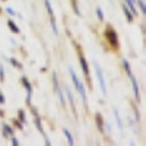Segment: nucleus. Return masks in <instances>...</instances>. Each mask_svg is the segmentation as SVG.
Returning <instances> with one entry per match:
<instances>
[{"instance_id":"obj_3","label":"nucleus","mask_w":146,"mask_h":146,"mask_svg":"<svg viewBox=\"0 0 146 146\" xmlns=\"http://www.w3.org/2000/svg\"><path fill=\"white\" fill-rule=\"evenodd\" d=\"M105 35H107V40L111 42V45L117 48V47H118V40H117V34H115V31H114L113 28H107Z\"/></svg>"},{"instance_id":"obj_7","label":"nucleus","mask_w":146,"mask_h":146,"mask_svg":"<svg viewBox=\"0 0 146 146\" xmlns=\"http://www.w3.org/2000/svg\"><path fill=\"white\" fill-rule=\"evenodd\" d=\"M126 2V6L130 9V12L133 13V16L136 15V6H135V2H133V0H124Z\"/></svg>"},{"instance_id":"obj_16","label":"nucleus","mask_w":146,"mask_h":146,"mask_svg":"<svg viewBox=\"0 0 146 146\" xmlns=\"http://www.w3.org/2000/svg\"><path fill=\"white\" fill-rule=\"evenodd\" d=\"M96 15H98V19H100V21H104V15H102L101 7H96Z\"/></svg>"},{"instance_id":"obj_24","label":"nucleus","mask_w":146,"mask_h":146,"mask_svg":"<svg viewBox=\"0 0 146 146\" xmlns=\"http://www.w3.org/2000/svg\"><path fill=\"white\" fill-rule=\"evenodd\" d=\"M5 102V98H3V95H2V92H0V104H3Z\"/></svg>"},{"instance_id":"obj_18","label":"nucleus","mask_w":146,"mask_h":146,"mask_svg":"<svg viewBox=\"0 0 146 146\" xmlns=\"http://www.w3.org/2000/svg\"><path fill=\"white\" fill-rule=\"evenodd\" d=\"M66 92H67V98H69V101H70V104L73 105V95H72V92L66 88Z\"/></svg>"},{"instance_id":"obj_12","label":"nucleus","mask_w":146,"mask_h":146,"mask_svg":"<svg viewBox=\"0 0 146 146\" xmlns=\"http://www.w3.org/2000/svg\"><path fill=\"white\" fill-rule=\"evenodd\" d=\"M12 133H13V130H12L9 126L5 124V126H3V135H5L6 137H9V136H12Z\"/></svg>"},{"instance_id":"obj_22","label":"nucleus","mask_w":146,"mask_h":146,"mask_svg":"<svg viewBox=\"0 0 146 146\" xmlns=\"http://www.w3.org/2000/svg\"><path fill=\"white\" fill-rule=\"evenodd\" d=\"M5 79V75H3V64H0V80Z\"/></svg>"},{"instance_id":"obj_20","label":"nucleus","mask_w":146,"mask_h":146,"mask_svg":"<svg viewBox=\"0 0 146 146\" xmlns=\"http://www.w3.org/2000/svg\"><path fill=\"white\" fill-rule=\"evenodd\" d=\"M19 115H21V121H22V123H25V113H23L22 110L19 111Z\"/></svg>"},{"instance_id":"obj_11","label":"nucleus","mask_w":146,"mask_h":146,"mask_svg":"<svg viewBox=\"0 0 146 146\" xmlns=\"http://www.w3.org/2000/svg\"><path fill=\"white\" fill-rule=\"evenodd\" d=\"M63 133H64V136H66V139H67V143L72 146L75 142H73V137H72V135H70V131H69L67 129H64V130H63Z\"/></svg>"},{"instance_id":"obj_23","label":"nucleus","mask_w":146,"mask_h":146,"mask_svg":"<svg viewBox=\"0 0 146 146\" xmlns=\"http://www.w3.org/2000/svg\"><path fill=\"white\" fill-rule=\"evenodd\" d=\"M12 145H13V146H19V140L15 139V137H12Z\"/></svg>"},{"instance_id":"obj_15","label":"nucleus","mask_w":146,"mask_h":146,"mask_svg":"<svg viewBox=\"0 0 146 146\" xmlns=\"http://www.w3.org/2000/svg\"><path fill=\"white\" fill-rule=\"evenodd\" d=\"M137 5L142 10V13H146V7H145V3H143V0H137Z\"/></svg>"},{"instance_id":"obj_4","label":"nucleus","mask_w":146,"mask_h":146,"mask_svg":"<svg viewBox=\"0 0 146 146\" xmlns=\"http://www.w3.org/2000/svg\"><path fill=\"white\" fill-rule=\"evenodd\" d=\"M22 82H23V86L27 88V101L29 102L31 101V96H32V86H31V83L28 82L27 78H22Z\"/></svg>"},{"instance_id":"obj_2","label":"nucleus","mask_w":146,"mask_h":146,"mask_svg":"<svg viewBox=\"0 0 146 146\" xmlns=\"http://www.w3.org/2000/svg\"><path fill=\"white\" fill-rule=\"evenodd\" d=\"M95 66V72H96V76H98V80H100V86H101V91L104 95H107V85H105V79H104V75L101 72V67L98 66V63H94Z\"/></svg>"},{"instance_id":"obj_19","label":"nucleus","mask_w":146,"mask_h":146,"mask_svg":"<svg viewBox=\"0 0 146 146\" xmlns=\"http://www.w3.org/2000/svg\"><path fill=\"white\" fill-rule=\"evenodd\" d=\"M6 12L10 15V16H15V15H18V13H15V10L12 9V7H6Z\"/></svg>"},{"instance_id":"obj_5","label":"nucleus","mask_w":146,"mask_h":146,"mask_svg":"<svg viewBox=\"0 0 146 146\" xmlns=\"http://www.w3.org/2000/svg\"><path fill=\"white\" fill-rule=\"evenodd\" d=\"M130 79H131V85H133V91H135V96H136V100L137 101H140V91H139V85H137V80H136V78L135 76H130Z\"/></svg>"},{"instance_id":"obj_1","label":"nucleus","mask_w":146,"mask_h":146,"mask_svg":"<svg viewBox=\"0 0 146 146\" xmlns=\"http://www.w3.org/2000/svg\"><path fill=\"white\" fill-rule=\"evenodd\" d=\"M69 72H70V78H72V82H73V85H75L76 91H78V92H79V95L82 96L83 102H86V91H85V86L82 85V82L78 79V76L75 75V70H73L72 67L69 69Z\"/></svg>"},{"instance_id":"obj_10","label":"nucleus","mask_w":146,"mask_h":146,"mask_svg":"<svg viewBox=\"0 0 146 146\" xmlns=\"http://www.w3.org/2000/svg\"><path fill=\"white\" fill-rule=\"evenodd\" d=\"M123 10H124V13H126V16H127V21H129V22H131V21H133V13L130 12V9L124 5V6H123Z\"/></svg>"},{"instance_id":"obj_9","label":"nucleus","mask_w":146,"mask_h":146,"mask_svg":"<svg viewBox=\"0 0 146 146\" xmlns=\"http://www.w3.org/2000/svg\"><path fill=\"white\" fill-rule=\"evenodd\" d=\"M114 115H115V121H117V126L120 130H123V123H121V118H120V114H118V110H114Z\"/></svg>"},{"instance_id":"obj_8","label":"nucleus","mask_w":146,"mask_h":146,"mask_svg":"<svg viewBox=\"0 0 146 146\" xmlns=\"http://www.w3.org/2000/svg\"><path fill=\"white\" fill-rule=\"evenodd\" d=\"M7 25H9V28H10V31H12V32L19 34V28L16 27V23H15L13 21H7Z\"/></svg>"},{"instance_id":"obj_14","label":"nucleus","mask_w":146,"mask_h":146,"mask_svg":"<svg viewBox=\"0 0 146 146\" xmlns=\"http://www.w3.org/2000/svg\"><path fill=\"white\" fill-rule=\"evenodd\" d=\"M35 124H36V127H38V131L44 135V130H42V126H41V123H40V118H38V117L35 118Z\"/></svg>"},{"instance_id":"obj_21","label":"nucleus","mask_w":146,"mask_h":146,"mask_svg":"<svg viewBox=\"0 0 146 146\" xmlns=\"http://www.w3.org/2000/svg\"><path fill=\"white\" fill-rule=\"evenodd\" d=\"M10 63H12V64H13L15 67H21V64H19L18 62H16V60H15V58H10Z\"/></svg>"},{"instance_id":"obj_13","label":"nucleus","mask_w":146,"mask_h":146,"mask_svg":"<svg viewBox=\"0 0 146 146\" xmlns=\"http://www.w3.org/2000/svg\"><path fill=\"white\" fill-rule=\"evenodd\" d=\"M123 66H124V69H126V72H127V75H129V76H131L133 73H131V69H130V64H129L127 60H123Z\"/></svg>"},{"instance_id":"obj_6","label":"nucleus","mask_w":146,"mask_h":146,"mask_svg":"<svg viewBox=\"0 0 146 146\" xmlns=\"http://www.w3.org/2000/svg\"><path fill=\"white\" fill-rule=\"evenodd\" d=\"M79 58H80V66H82V70H83V75L88 78V75H89V67H88V62H86V58H85L82 54L79 56Z\"/></svg>"},{"instance_id":"obj_17","label":"nucleus","mask_w":146,"mask_h":146,"mask_svg":"<svg viewBox=\"0 0 146 146\" xmlns=\"http://www.w3.org/2000/svg\"><path fill=\"white\" fill-rule=\"evenodd\" d=\"M96 123H98V126H100V130H102V117L100 114L96 115Z\"/></svg>"}]
</instances>
